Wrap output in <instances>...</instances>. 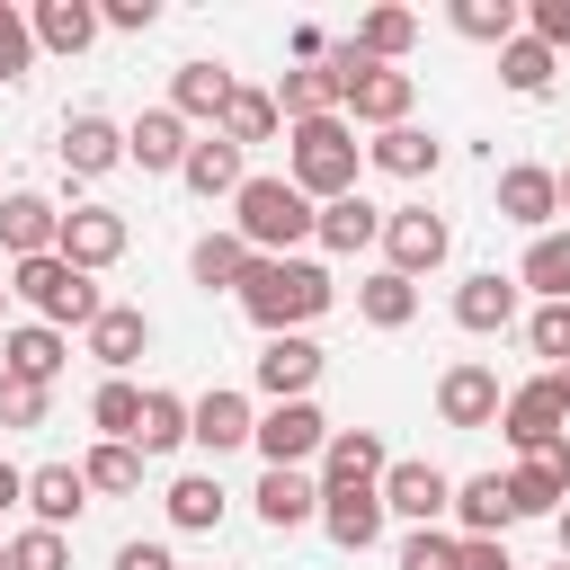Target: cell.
<instances>
[{
  "instance_id": "cell-1",
  "label": "cell",
  "mask_w": 570,
  "mask_h": 570,
  "mask_svg": "<svg viewBox=\"0 0 570 570\" xmlns=\"http://www.w3.org/2000/svg\"><path fill=\"white\" fill-rule=\"evenodd\" d=\"M330 303H338V285H330L321 258H258L249 285H240V312H249L267 338H303Z\"/></svg>"
},
{
  "instance_id": "cell-2",
  "label": "cell",
  "mask_w": 570,
  "mask_h": 570,
  "mask_svg": "<svg viewBox=\"0 0 570 570\" xmlns=\"http://www.w3.org/2000/svg\"><path fill=\"white\" fill-rule=\"evenodd\" d=\"M356 160H365V142H356V125H347V116L285 125V178H294L312 205H338V196H356Z\"/></svg>"
},
{
  "instance_id": "cell-3",
  "label": "cell",
  "mask_w": 570,
  "mask_h": 570,
  "mask_svg": "<svg viewBox=\"0 0 570 570\" xmlns=\"http://www.w3.org/2000/svg\"><path fill=\"white\" fill-rule=\"evenodd\" d=\"M232 232L258 249V258H303V240L321 232V205L294 187V178H249L232 196Z\"/></svg>"
},
{
  "instance_id": "cell-4",
  "label": "cell",
  "mask_w": 570,
  "mask_h": 570,
  "mask_svg": "<svg viewBox=\"0 0 570 570\" xmlns=\"http://www.w3.org/2000/svg\"><path fill=\"white\" fill-rule=\"evenodd\" d=\"M9 294H18V303L45 321V330H62V321H71V330H89V321L107 312V294H98V285H89V276H80L62 249H45V258H18Z\"/></svg>"
},
{
  "instance_id": "cell-5",
  "label": "cell",
  "mask_w": 570,
  "mask_h": 570,
  "mask_svg": "<svg viewBox=\"0 0 570 570\" xmlns=\"http://www.w3.org/2000/svg\"><path fill=\"white\" fill-rule=\"evenodd\" d=\"M330 62H338V89H347V107H338V116H356V125H374V134L410 125V98H419V80H410L401 62H365L356 45H338Z\"/></svg>"
},
{
  "instance_id": "cell-6",
  "label": "cell",
  "mask_w": 570,
  "mask_h": 570,
  "mask_svg": "<svg viewBox=\"0 0 570 570\" xmlns=\"http://www.w3.org/2000/svg\"><path fill=\"white\" fill-rule=\"evenodd\" d=\"M445 249H454V232H445V214H428V205H401V214H383V258H392V276H428V267H445Z\"/></svg>"
},
{
  "instance_id": "cell-7",
  "label": "cell",
  "mask_w": 570,
  "mask_h": 570,
  "mask_svg": "<svg viewBox=\"0 0 570 570\" xmlns=\"http://www.w3.org/2000/svg\"><path fill=\"white\" fill-rule=\"evenodd\" d=\"M321 445H330V419H321L312 401H267V419H258V454H267V472H303Z\"/></svg>"
},
{
  "instance_id": "cell-8",
  "label": "cell",
  "mask_w": 570,
  "mask_h": 570,
  "mask_svg": "<svg viewBox=\"0 0 570 570\" xmlns=\"http://www.w3.org/2000/svg\"><path fill=\"white\" fill-rule=\"evenodd\" d=\"M383 508H392L401 525H436V517H454V472H436V463H419V454H392Z\"/></svg>"
},
{
  "instance_id": "cell-9",
  "label": "cell",
  "mask_w": 570,
  "mask_h": 570,
  "mask_svg": "<svg viewBox=\"0 0 570 570\" xmlns=\"http://www.w3.org/2000/svg\"><path fill=\"white\" fill-rule=\"evenodd\" d=\"M499 410H508V392H499V374L481 356H463V365L436 374V419L445 428H499Z\"/></svg>"
},
{
  "instance_id": "cell-10",
  "label": "cell",
  "mask_w": 570,
  "mask_h": 570,
  "mask_svg": "<svg viewBox=\"0 0 570 570\" xmlns=\"http://www.w3.org/2000/svg\"><path fill=\"white\" fill-rule=\"evenodd\" d=\"M187 151H196V134H187V116H178V107H142V116L125 125V160H134V169H151V178H178V169H187Z\"/></svg>"
},
{
  "instance_id": "cell-11",
  "label": "cell",
  "mask_w": 570,
  "mask_h": 570,
  "mask_svg": "<svg viewBox=\"0 0 570 570\" xmlns=\"http://www.w3.org/2000/svg\"><path fill=\"white\" fill-rule=\"evenodd\" d=\"M499 436H508L517 454H534V445L570 436V410H561L552 374H534V383H517V392H508V410H499Z\"/></svg>"
},
{
  "instance_id": "cell-12",
  "label": "cell",
  "mask_w": 570,
  "mask_h": 570,
  "mask_svg": "<svg viewBox=\"0 0 570 570\" xmlns=\"http://www.w3.org/2000/svg\"><path fill=\"white\" fill-rule=\"evenodd\" d=\"M53 249H62L80 276H98V267H116V258H125V214H116V205H71Z\"/></svg>"
},
{
  "instance_id": "cell-13",
  "label": "cell",
  "mask_w": 570,
  "mask_h": 570,
  "mask_svg": "<svg viewBox=\"0 0 570 570\" xmlns=\"http://www.w3.org/2000/svg\"><path fill=\"white\" fill-rule=\"evenodd\" d=\"M392 472V445L374 436V428H330V445H321V490H374Z\"/></svg>"
},
{
  "instance_id": "cell-14",
  "label": "cell",
  "mask_w": 570,
  "mask_h": 570,
  "mask_svg": "<svg viewBox=\"0 0 570 570\" xmlns=\"http://www.w3.org/2000/svg\"><path fill=\"white\" fill-rule=\"evenodd\" d=\"M53 151H62L71 178H107V169L125 160V125L98 116V107H80V116H62V142H53Z\"/></svg>"
},
{
  "instance_id": "cell-15",
  "label": "cell",
  "mask_w": 570,
  "mask_h": 570,
  "mask_svg": "<svg viewBox=\"0 0 570 570\" xmlns=\"http://www.w3.org/2000/svg\"><path fill=\"white\" fill-rule=\"evenodd\" d=\"M383 481L374 490H321V534L338 543V552H374L383 543Z\"/></svg>"
},
{
  "instance_id": "cell-16",
  "label": "cell",
  "mask_w": 570,
  "mask_h": 570,
  "mask_svg": "<svg viewBox=\"0 0 570 570\" xmlns=\"http://www.w3.org/2000/svg\"><path fill=\"white\" fill-rule=\"evenodd\" d=\"M552 214H561V169H534V160L499 169V223H525V232L543 240Z\"/></svg>"
},
{
  "instance_id": "cell-17",
  "label": "cell",
  "mask_w": 570,
  "mask_h": 570,
  "mask_svg": "<svg viewBox=\"0 0 570 570\" xmlns=\"http://www.w3.org/2000/svg\"><path fill=\"white\" fill-rule=\"evenodd\" d=\"M321 365H330V356H321L312 338H267V347H258V392H267V401H312Z\"/></svg>"
},
{
  "instance_id": "cell-18",
  "label": "cell",
  "mask_w": 570,
  "mask_h": 570,
  "mask_svg": "<svg viewBox=\"0 0 570 570\" xmlns=\"http://www.w3.org/2000/svg\"><path fill=\"white\" fill-rule=\"evenodd\" d=\"M187 445H205V454H232V445H258V410H249V392H232V383H214L205 401H196V436Z\"/></svg>"
},
{
  "instance_id": "cell-19",
  "label": "cell",
  "mask_w": 570,
  "mask_h": 570,
  "mask_svg": "<svg viewBox=\"0 0 570 570\" xmlns=\"http://www.w3.org/2000/svg\"><path fill=\"white\" fill-rule=\"evenodd\" d=\"M517 525V499H508V472H472L454 481V534L481 543V534H508Z\"/></svg>"
},
{
  "instance_id": "cell-20",
  "label": "cell",
  "mask_w": 570,
  "mask_h": 570,
  "mask_svg": "<svg viewBox=\"0 0 570 570\" xmlns=\"http://www.w3.org/2000/svg\"><path fill=\"white\" fill-rule=\"evenodd\" d=\"M53 240H62V205L53 196H27V187L0 196V249L9 258H45Z\"/></svg>"
},
{
  "instance_id": "cell-21",
  "label": "cell",
  "mask_w": 570,
  "mask_h": 570,
  "mask_svg": "<svg viewBox=\"0 0 570 570\" xmlns=\"http://www.w3.org/2000/svg\"><path fill=\"white\" fill-rule=\"evenodd\" d=\"M27 27H36V53H89L107 18H98V0H36Z\"/></svg>"
},
{
  "instance_id": "cell-22",
  "label": "cell",
  "mask_w": 570,
  "mask_h": 570,
  "mask_svg": "<svg viewBox=\"0 0 570 570\" xmlns=\"http://www.w3.org/2000/svg\"><path fill=\"white\" fill-rule=\"evenodd\" d=\"M338 107H347L338 62H294V71L276 80V116H285V125H312V116H338Z\"/></svg>"
},
{
  "instance_id": "cell-23",
  "label": "cell",
  "mask_w": 570,
  "mask_h": 570,
  "mask_svg": "<svg viewBox=\"0 0 570 570\" xmlns=\"http://www.w3.org/2000/svg\"><path fill=\"white\" fill-rule=\"evenodd\" d=\"M508 321H517V276L481 267V276H463V285H454V330L490 338V330H508Z\"/></svg>"
},
{
  "instance_id": "cell-24",
  "label": "cell",
  "mask_w": 570,
  "mask_h": 570,
  "mask_svg": "<svg viewBox=\"0 0 570 570\" xmlns=\"http://www.w3.org/2000/svg\"><path fill=\"white\" fill-rule=\"evenodd\" d=\"M80 338H89V356H98L107 374H125V365L151 347V312H142V303H107V312H98Z\"/></svg>"
},
{
  "instance_id": "cell-25",
  "label": "cell",
  "mask_w": 570,
  "mask_h": 570,
  "mask_svg": "<svg viewBox=\"0 0 570 570\" xmlns=\"http://www.w3.org/2000/svg\"><path fill=\"white\" fill-rule=\"evenodd\" d=\"M80 508H89V472H80V463H36V472H27V517H36V525L62 534Z\"/></svg>"
},
{
  "instance_id": "cell-26",
  "label": "cell",
  "mask_w": 570,
  "mask_h": 570,
  "mask_svg": "<svg viewBox=\"0 0 570 570\" xmlns=\"http://www.w3.org/2000/svg\"><path fill=\"white\" fill-rule=\"evenodd\" d=\"M249 267H258V249H249L240 232H205V240L187 249V276H196L205 294H240V285H249Z\"/></svg>"
},
{
  "instance_id": "cell-27",
  "label": "cell",
  "mask_w": 570,
  "mask_h": 570,
  "mask_svg": "<svg viewBox=\"0 0 570 570\" xmlns=\"http://www.w3.org/2000/svg\"><path fill=\"white\" fill-rule=\"evenodd\" d=\"M62 330H45V321H18V330H0V374H27V383H45L53 392V374H62Z\"/></svg>"
},
{
  "instance_id": "cell-28",
  "label": "cell",
  "mask_w": 570,
  "mask_h": 570,
  "mask_svg": "<svg viewBox=\"0 0 570 570\" xmlns=\"http://www.w3.org/2000/svg\"><path fill=\"white\" fill-rule=\"evenodd\" d=\"M258 517H267L276 534L321 525V472H258Z\"/></svg>"
},
{
  "instance_id": "cell-29",
  "label": "cell",
  "mask_w": 570,
  "mask_h": 570,
  "mask_svg": "<svg viewBox=\"0 0 570 570\" xmlns=\"http://www.w3.org/2000/svg\"><path fill=\"white\" fill-rule=\"evenodd\" d=\"M232 89H240V80H232L223 62H178V71H169V107H178L187 125H196V116H214V125H223Z\"/></svg>"
},
{
  "instance_id": "cell-30",
  "label": "cell",
  "mask_w": 570,
  "mask_h": 570,
  "mask_svg": "<svg viewBox=\"0 0 570 570\" xmlns=\"http://www.w3.org/2000/svg\"><path fill=\"white\" fill-rule=\"evenodd\" d=\"M178 178H187V187H196L205 205H214V196H240V187H249V169H240V142H223V134H196V151H187V169H178Z\"/></svg>"
},
{
  "instance_id": "cell-31",
  "label": "cell",
  "mask_w": 570,
  "mask_h": 570,
  "mask_svg": "<svg viewBox=\"0 0 570 570\" xmlns=\"http://www.w3.org/2000/svg\"><path fill=\"white\" fill-rule=\"evenodd\" d=\"M196 436V401L178 392H142V428H134V454H178Z\"/></svg>"
},
{
  "instance_id": "cell-32",
  "label": "cell",
  "mask_w": 570,
  "mask_h": 570,
  "mask_svg": "<svg viewBox=\"0 0 570 570\" xmlns=\"http://www.w3.org/2000/svg\"><path fill=\"white\" fill-rule=\"evenodd\" d=\"M365 160H374L383 178H436V134L392 125V134H374V142H365Z\"/></svg>"
},
{
  "instance_id": "cell-33",
  "label": "cell",
  "mask_w": 570,
  "mask_h": 570,
  "mask_svg": "<svg viewBox=\"0 0 570 570\" xmlns=\"http://www.w3.org/2000/svg\"><path fill=\"white\" fill-rule=\"evenodd\" d=\"M321 249H338V258H356L365 240H383V205H365V196H338V205H321V232H312Z\"/></svg>"
},
{
  "instance_id": "cell-34",
  "label": "cell",
  "mask_w": 570,
  "mask_h": 570,
  "mask_svg": "<svg viewBox=\"0 0 570 570\" xmlns=\"http://www.w3.org/2000/svg\"><path fill=\"white\" fill-rule=\"evenodd\" d=\"M356 312H365V330H410V321H419V285L392 276V267H374V276L356 285Z\"/></svg>"
},
{
  "instance_id": "cell-35",
  "label": "cell",
  "mask_w": 570,
  "mask_h": 570,
  "mask_svg": "<svg viewBox=\"0 0 570 570\" xmlns=\"http://www.w3.org/2000/svg\"><path fill=\"white\" fill-rule=\"evenodd\" d=\"M160 508H169L178 534H214V525H223V481H214V472H178Z\"/></svg>"
},
{
  "instance_id": "cell-36",
  "label": "cell",
  "mask_w": 570,
  "mask_h": 570,
  "mask_svg": "<svg viewBox=\"0 0 570 570\" xmlns=\"http://www.w3.org/2000/svg\"><path fill=\"white\" fill-rule=\"evenodd\" d=\"M347 45H356V53H365V62H401V53H410V45H419V18H410V9H365V18H356V36H347Z\"/></svg>"
},
{
  "instance_id": "cell-37",
  "label": "cell",
  "mask_w": 570,
  "mask_h": 570,
  "mask_svg": "<svg viewBox=\"0 0 570 570\" xmlns=\"http://www.w3.org/2000/svg\"><path fill=\"white\" fill-rule=\"evenodd\" d=\"M276 125H285V116H276V89H232V107H223L214 134L249 151V142H276Z\"/></svg>"
},
{
  "instance_id": "cell-38",
  "label": "cell",
  "mask_w": 570,
  "mask_h": 570,
  "mask_svg": "<svg viewBox=\"0 0 570 570\" xmlns=\"http://www.w3.org/2000/svg\"><path fill=\"white\" fill-rule=\"evenodd\" d=\"M89 428H98L107 445H134V428H142V392H134L125 374H107V383L89 392Z\"/></svg>"
},
{
  "instance_id": "cell-39",
  "label": "cell",
  "mask_w": 570,
  "mask_h": 570,
  "mask_svg": "<svg viewBox=\"0 0 570 570\" xmlns=\"http://www.w3.org/2000/svg\"><path fill=\"white\" fill-rule=\"evenodd\" d=\"M454 36H472V45H517V36H525V9H517V0H454Z\"/></svg>"
},
{
  "instance_id": "cell-40",
  "label": "cell",
  "mask_w": 570,
  "mask_h": 570,
  "mask_svg": "<svg viewBox=\"0 0 570 570\" xmlns=\"http://www.w3.org/2000/svg\"><path fill=\"white\" fill-rule=\"evenodd\" d=\"M552 71H561V53H552V45H534V36L499 45V80H508L517 98H543V89H552Z\"/></svg>"
},
{
  "instance_id": "cell-41",
  "label": "cell",
  "mask_w": 570,
  "mask_h": 570,
  "mask_svg": "<svg viewBox=\"0 0 570 570\" xmlns=\"http://www.w3.org/2000/svg\"><path fill=\"white\" fill-rule=\"evenodd\" d=\"M517 285H534L543 303H570V232H543V240L525 249V267H517Z\"/></svg>"
},
{
  "instance_id": "cell-42",
  "label": "cell",
  "mask_w": 570,
  "mask_h": 570,
  "mask_svg": "<svg viewBox=\"0 0 570 570\" xmlns=\"http://www.w3.org/2000/svg\"><path fill=\"white\" fill-rule=\"evenodd\" d=\"M80 472H89V490H107V499L142 490V454H134V445H107V436L89 445V463H80Z\"/></svg>"
},
{
  "instance_id": "cell-43",
  "label": "cell",
  "mask_w": 570,
  "mask_h": 570,
  "mask_svg": "<svg viewBox=\"0 0 570 570\" xmlns=\"http://www.w3.org/2000/svg\"><path fill=\"white\" fill-rule=\"evenodd\" d=\"M392 570H463V534H445V525H410Z\"/></svg>"
},
{
  "instance_id": "cell-44",
  "label": "cell",
  "mask_w": 570,
  "mask_h": 570,
  "mask_svg": "<svg viewBox=\"0 0 570 570\" xmlns=\"http://www.w3.org/2000/svg\"><path fill=\"white\" fill-rule=\"evenodd\" d=\"M9 570H71V543L53 525H27V534H9Z\"/></svg>"
},
{
  "instance_id": "cell-45",
  "label": "cell",
  "mask_w": 570,
  "mask_h": 570,
  "mask_svg": "<svg viewBox=\"0 0 570 570\" xmlns=\"http://www.w3.org/2000/svg\"><path fill=\"white\" fill-rule=\"evenodd\" d=\"M45 383H27V374H0V428H45Z\"/></svg>"
},
{
  "instance_id": "cell-46",
  "label": "cell",
  "mask_w": 570,
  "mask_h": 570,
  "mask_svg": "<svg viewBox=\"0 0 570 570\" xmlns=\"http://www.w3.org/2000/svg\"><path fill=\"white\" fill-rule=\"evenodd\" d=\"M27 62H36V27H27V9L0 0V80H27Z\"/></svg>"
},
{
  "instance_id": "cell-47",
  "label": "cell",
  "mask_w": 570,
  "mask_h": 570,
  "mask_svg": "<svg viewBox=\"0 0 570 570\" xmlns=\"http://www.w3.org/2000/svg\"><path fill=\"white\" fill-rule=\"evenodd\" d=\"M525 347L552 356V365H570V303H543V312L525 321Z\"/></svg>"
},
{
  "instance_id": "cell-48",
  "label": "cell",
  "mask_w": 570,
  "mask_h": 570,
  "mask_svg": "<svg viewBox=\"0 0 570 570\" xmlns=\"http://www.w3.org/2000/svg\"><path fill=\"white\" fill-rule=\"evenodd\" d=\"M525 36L561 53V45H570V0H525Z\"/></svg>"
},
{
  "instance_id": "cell-49",
  "label": "cell",
  "mask_w": 570,
  "mask_h": 570,
  "mask_svg": "<svg viewBox=\"0 0 570 570\" xmlns=\"http://www.w3.org/2000/svg\"><path fill=\"white\" fill-rule=\"evenodd\" d=\"M98 18H107V27H125V36H142V27L160 18V0H107Z\"/></svg>"
},
{
  "instance_id": "cell-50",
  "label": "cell",
  "mask_w": 570,
  "mask_h": 570,
  "mask_svg": "<svg viewBox=\"0 0 570 570\" xmlns=\"http://www.w3.org/2000/svg\"><path fill=\"white\" fill-rule=\"evenodd\" d=\"M116 570H178L169 543H116Z\"/></svg>"
},
{
  "instance_id": "cell-51",
  "label": "cell",
  "mask_w": 570,
  "mask_h": 570,
  "mask_svg": "<svg viewBox=\"0 0 570 570\" xmlns=\"http://www.w3.org/2000/svg\"><path fill=\"white\" fill-rule=\"evenodd\" d=\"M463 570H517V561H508L499 534H481V543H463Z\"/></svg>"
},
{
  "instance_id": "cell-52",
  "label": "cell",
  "mask_w": 570,
  "mask_h": 570,
  "mask_svg": "<svg viewBox=\"0 0 570 570\" xmlns=\"http://www.w3.org/2000/svg\"><path fill=\"white\" fill-rule=\"evenodd\" d=\"M9 508H27V472H18V463H0V517H9Z\"/></svg>"
},
{
  "instance_id": "cell-53",
  "label": "cell",
  "mask_w": 570,
  "mask_h": 570,
  "mask_svg": "<svg viewBox=\"0 0 570 570\" xmlns=\"http://www.w3.org/2000/svg\"><path fill=\"white\" fill-rule=\"evenodd\" d=\"M552 392H561V410H570V365H552Z\"/></svg>"
},
{
  "instance_id": "cell-54",
  "label": "cell",
  "mask_w": 570,
  "mask_h": 570,
  "mask_svg": "<svg viewBox=\"0 0 570 570\" xmlns=\"http://www.w3.org/2000/svg\"><path fill=\"white\" fill-rule=\"evenodd\" d=\"M552 534H561V561H570V508H561V517H552Z\"/></svg>"
},
{
  "instance_id": "cell-55",
  "label": "cell",
  "mask_w": 570,
  "mask_h": 570,
  "mask_svg": "<svg viewBox=\"0 0 570 570\" xmlns=\"http://www.w3.org/2000/svg\"><path fill=\"white\" fill-rule=\"evenodd\" d=\"M561 214H570V169H561Z\"/></svg>"
},
{
  "instance_id": "cell-56",
  "label": "cell",
  "mask_w": 570,
  "mask_h": 570,
  "mask_svg": "<svg viewBox=\"0 0 570 570\" xmlns=\"http://www.w3.org/2000/svg\"><path fill=\"white\" fill-rule=\"evenodd\" d=\"M0 570H9V543H0Z\"/></svg>"
},
{
  "instance_id": "cell-57",
  "label": "cell",
  "mask_w": 570,
  "mask_h": 570,
  "mask_svg": "<svg viewBox=\"0 0 570 570\" xmlns=\"http://www.w3.org/2000/svg\"><path fill=\"white\" fill-rule=\"evenodd\" d=\"M0 312H9V285H0Z\"/></svg>"
},
{
  "instance_id": "cell-58",
  "label": "cell",
  "mask_w": 570,
  "mask_h": 570,
  "mask_svg": "<svg viewBox=\"0 0 570 570\" xmlns=\"http://www.w3.org/2000/svg\"><path fill=\"white\" fill-rule=\"evenodd\" d=\"M552 570H570V561H552Z\"/></svg>"
}]
</instances>
